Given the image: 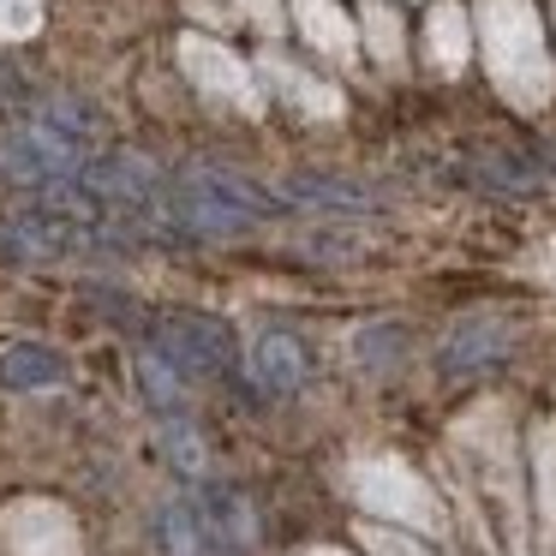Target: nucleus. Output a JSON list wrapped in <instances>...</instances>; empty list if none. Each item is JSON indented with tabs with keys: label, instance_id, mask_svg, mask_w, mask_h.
Masks as SVG:
<instances>
[{
	"label": "nucleus",
	"instance_id": "1",
	"mask_svg": "<svg viewBox=\"0 0 556 556\" xmlns=\"http://www.w3.org/2000/svg\"><path fill=\"white\" fill-rule=\"evenodd\" d=\"M365 539H371V551H383V556H425L419 544L395 539V532H365Z\"/></svg>",
	"mask_w": 556,
	"mask_h": 556
}]
</instances>
